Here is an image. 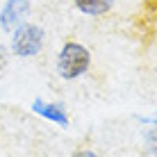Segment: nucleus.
Masks as SVG:
<instances>
[{
	"mask_svg": "<svg viewBox=\"0 0 157 157\" xmlns=\"http://www.w3.org/2000/svg\"><path fill=\"white\" fill-rule=\"evenodd\" d=\"M43 43H46L43 28L36 23L25 21L23 25H18L12 32V36H9V50H12V55L21 57V59H30V57H36L43 50Z\"/></svg>",
	"mask_w": 157,
	"mask_h": 157,
	"instance_id": "f03ea898",
	"label": "nucleus"
},
{
	"mask_svg": "<svg viewBox=\"0 0 157 157\" xmlns=\"http://www.w3.org/2000/svg\"><path fill=\"white\" fill-rule=\"evenodd\" d=\"M89 66H91V52L80 41H66L62 50L57 52V73L66 82L80 80L84 73H89Z\"/></svg>",
	"mask_w": 157,
	"mask_h": 157,
	"instance_id": "f257e3e1",
	"label": "nucleus"
},
{
	"mask_svg": "<svg viewBox=\"0 0 157 157\" xmlns=\"http://www.w3.org/2000/svg\"><path fill=\"white\" fill-rule=\"evenodd\" d=\"M144 141H146V150L157 155V128H148L144 132Z\"/></svg>",
	"mask_w": 157,
	"mask_h": 157,
	"instance_id": "423d86ee",
	"label": "nucleus"
},
{
	"mask_svg": "<svg viewBox=\"0 0 157 157\" xmlns=\"http://www.w3.org/2000/svg\"><path fill=\"white\" fill-rule=\"evenodd\" d=\"M32 9V2L30 0H5L2 9H0V28L2 32H12L23 25L28 21V14Z\"/></svg>",
	"mask_w": 157,
	"mask_h": 157,
	"instance_id": "7ed1b4c3",
	"label": "nucleus"
},
{
	"mask_svg": "<svg viewBox=\"0 0 157 157\" xmlns=\"http://www.w3.org/2000/svg\"><path fill=\"white\" fill-rule=\"evenodd\" d=\"M32 112L36 116H41L43 121L52 123V125L59 128H68L71 125V116H68L66 107L62 102H50V100H43V98H34L32 100Z\"/></svg>",
	"mask_w": 157,
	"mask_h": 157,
	"instance_id": "20e7f679",
	"label": "nucleus"
},
{
	"mask_svg": "<svg viewBox=\"0 0 157 157\" xmlns=\"http://www.w3.org/2000/svg\"><path fill=\"white\" fill-rule=\"evenodd\" d=\"M9 59H12V50H9V46H5V43H0V75H5L9 66Z\"/></svg>",
	"mask_w": 157,
	"mask_h": 157,
	"instance_id": "0eeeda50",
	"label": "nucleus"
},
{
	"mask_svg": "<svg viewBox=\"0 0 157 157\" xmlns=\"http://www.w3.org/2000/svg\"><path fill=\"white\" fill-rule=\"evenodd\" d=\"M71 157H98V155H96V150H91V148H82V150H75Z\"/></svg>",
	"mask_w": 157,
	"mask_h": 157,
	"instance_id": "1a4fd4ad",
	"label": "nucleus"
},
{
	"mask_svg": "<svg viewBox=\"0 0 157 157\" xmlns=\"http://www.w3.org/2000/svg\"><path fill=\"white\" fill-rule=\"evenodd\" d=\"M134 118H137V121L139 123H141V125H148V128H157V114H146V116H141V114H139V116H134Z\"/></svg>",
	"mask_w": 157,
	"mask_h": 157,
	"instance_id": "6e6552de",
	"label": "nucleus"
},
{
	"mask_svg": "<svg viewBox=\"0 0 157 157\" xmlns=\"http://www.w3.org/2000/svg\"><path fill=\"white\" fill-rule=\"evenodd\" d=\"M116 0H73L75 9L80 14L89 16V18H98V16H105L114 9Z\"/></svg>",
	"mask_w": 157,
	"mask_h": 157,
	"instance_id": "39448f33",
	"label": "nucleus"
}]
</instances>
